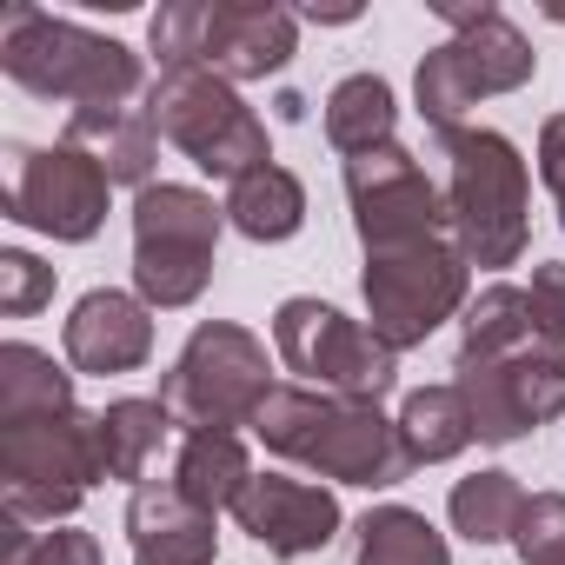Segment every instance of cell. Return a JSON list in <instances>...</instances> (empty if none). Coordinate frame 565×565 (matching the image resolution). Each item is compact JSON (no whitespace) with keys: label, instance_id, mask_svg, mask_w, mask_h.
Instances as JSON below:
<instances>
[{"label":"cell","instance_id":"obj_21","mask_svg":"<svg viewBox=\"0 0 565 565\" xmlns=\"http://www.w3.org/2000/svg\"><path fill=\"white\" fill-rule=\"evenodd\" d=\"M393 127H399V100L380 74H347L333 94H327V140L333 153L360 160L373 147H393Z\"/></svg>","mask_w":565,"mask_h":565},{"label":"cell","instance_id":"obj_12","mask_svg":"<svg viewBox=\"0 0 565 565\" xmlns=\"http://www.w3.org/2000/svg\"><path fill=\"white\" fill-rule=\"evenodd\" d=\"M452 373H459L452 386L472 413V433L486 446H512L532 426L565 413V347L532 340L512 360H459Z\"/></svg>","mask_w":565,"mask_h":565},{"label":"cell","instance_id":"obj_33","mask_svg":"<svg viewBox=\"0 0 565 565\" xmlns=\"http://www.w3.org/2000/svg\"><path fill=\"white\" fill-rule=\"evenodd\" d=\"M539 180L552 186V200H558V226H565V114H552V120L539 127Z\"/></svg>","mask_w":565,"mask_h":565},{"label":"cell","instance_id":"obj_8","mask_svg":"<svg viewBox=\"0 0 565 565\" xmlns=\"http://www.w3.org/2000/svg\"><path fill=\"white\" fill-rule=\"evenodd\" d=\"M273 353H279L287 373H300V386L353 399V406H380L399 386V353L373 327H360L340 307L307 300V294L300 300H279V313H273Z\"/></svg>","mask_w":565,"mask_h":565},{"label":"cell","instance_id":"obj_31","mask_svg":"<svg viewBox=\"0 0 565 565\" xmlns=\"http://www.w3.org/2000/svg\"><path fill=\"white\" fill-rule=\"evenodd\" d=\"M47 300H54V266H41L21 246L0 253V313H8V320H34Z\"/></svg>","mask_w":565,"mask_h":565},{"label":"cell","instance_id":"obj_32","mask_svg":"<svg viewBox=\"0 0 565 565\" xmlns=\"http://www.w3.org/2000/svg\"><path fill=\"white\" fill-rule=\"evenodd\" d=\"M525 307H532V333H539L545 347H565V259H545V266L532 273Z\"/></svg>","mask_w":565,"mask_h":565},{"label":"cell","instance_id":"obj_9","mask_svg":"<svg viewBox=\"0 0 565 565\" xmlns=\"http://www.w3.org/2000/svg\"><path fill=\"white\" fill-rule=\"evenodd\" d=\"M226 206H213L200 186L153 180L134 193V287L147 307H193L213 279V246H220Z\"/></svg>","mask_w":565,"mask_h":565},{"label":"cell","instance_id":"obj_5","mask_svg":"<svg viewBox=\"0 0 565 565\" xmlns=\"http://www.w3.org/2000/svg\"><path fill=\"white\" fill-rule=\"evenodd\" d=\"M94 479H107L100 413L74 406V413L0 426V499H8V519H21V525L74 519Z\"/></svg>","mask_w":565,"mask_h":565},{"label":"cell","instance_id":"obj_1","mask_svg":"<svg viewBox=\"0 0 565 565\" xmlns=\"http://www.w3.org/2000/svg\"><path fill=\"white\" fill-rule=\"evenodd\" d=\"M253 433L266 439V452L300 459L333 486H399L413 472L399 426L380 406H353V399H333L313 386H273Z\"/></svg>","mask_w":565,"mask_h":565},{"label":"cell","instance_id":"obj_17","mask_svg":"<svg viewBox=\"0 0 565 565\" xmlns=\"http://www.w3.org/2000/svg\"><path fill=\"white\" fill-rule=\"evenodd\" d=\"M127 539H134V565H213V552H220L213 519L193 512L173 479L134 486V499H127Z\"/></svg>","mask_w":565,"mask_h":565},{"label":"cell","instance_id":"obj_22","mask_svg":"<svg viewBox=\"0 0 565 565\" xmlns=\"http://www.w3.org/2000/svg\"><path fill=\"white\" fill-rule=\"evenodd\" d=\"M226 220L259 239V246H279V239H294L307 226V186L287 173V167H259L246 180H233L226 193Z\"/></svg>","mask_w":565,"mask_h":565},{"label":"cell","instance_id":"obj_35","mask_svg":"<svg viewBox=\"0 0 565 565\" xmlns=\"http://www.w3.org/2000/svg\"><path fill=\"white\" fill-rule=\"evenodd\" d=\"M545 21H558V28H565V8H545Z\"/></svg>","mask_w":565,"mask_h":565},{"label":"cell","instance_id":"obj_19","mask_svg":"<svg viewBox=\"0 0 565 565\" xmlns=\"http://www.w3.org/2000/svg\"><path fill=\"white\" fill-rule=\"evenodd\" d=\"M253 479V459L239 446V433H186L180 439V459H173V486L193 512H233V499L246 492Z\"/></svg>","mask_w":565,"mask_h":565},{"label":"cell","instance_id":"obj_13","mask_svg":"<svg viewBox=\"0 0 565 565\" xmlns=\"http://www.w3.org/2000/svg\"><path fill=\"white\" fill-rule=\"evenodd\" d=\"M347 200H353V226H360L366 253L419 246V239H439V226H446V193L426 180V167L399 140L347 160Z\"/></svg>","mask_w":565,"mask_h":565},{"label":"cell","instance_id":"obj_14","mask_svg":"<svg viewBox=\"0 0 565 565\" xmlns=\"http://www.w3.org/2000/svg\"><path fill=\"white\" fill-rule=\"evenodd\" d=\"M233 519L246 539H259L266 552L279 558H307V552H327L333 532L347 525L340 499L313 479H287V472H253L246 492L233 499Z\"/></svg>","mask_w":565,"mask_h":565},{"label":"cell","instance_id":"obj_16","mask_svg":"<svg viewBox=\"0 0 565 565\" xmlns=\"http://www.w3.org/2000/svg\"><path fill=\"white\" fill-rule=\"evenodd\" d=\"M300 21L287 8H266V0H220L206 21V67L220 81H266L294 61Z\"/></svg>","mask_w":565,"mask_h":565},{"label":"cell","instance_id":"obj_15","mask_svg":"<svg viewBox=\"0 0 565 565\" xmlns=\"http://www.w3.org/2000/svg\"><path fill=\"white\" fill-rule=\"evenodd\" d=\"M74 373H134L147 366L153 353V320H147V300L140 294H114V287H94L74 313H67V333H61Z\"/></svg>","mask_w":565,"mask_h":565},{"label":"cell","instance_id":"obj_24","mask_svg":"<svg viewBox=\"0 0 565 565\" xmlns=\"http://www.w3.org/2000/svg\"><path fill=\"white\" fill-rule=\"evenodd\" d=\"M173 433V413L160 399H114L100 413V459H107V479H134L147 486V466L160 459Z\"/></svg>","mask_w":565,"mask_h":565},{"label":"cell","instance_id":"obj_25","mask_svg":"<svg viewBox=\"0 0 565 565\" xmlns=\"http://www.w3.org/2000/svg\"><path fill=\"white\" fill-rule=\"evenodd\" d=\"M360 565H452L446 532L413 505H373L360 519Z\"/></svg>","mask_w":565,"mask_h":565},{"label":"cell","instance_id":"obj_23","mask_svg":"<svg viewBox=\"0 0 565 565\" xmlns=\"http://www.w3.org/2000/svg\"><path fill=\"white\" fill-rule=\"evenodd\" d=\"M399 446H406V459L413 466H439V459H459L479 433H472V413H466V399H459V386H419V393H406V406H399Z\"/></svg>","mask_w":565,"mask_h":565},{"label":"cell","instance_id":"obj_6","mask_svg":"<svg viewBox=\"0 0 565 565\" xmlns=\"http://www.w3.org/2000/svg\"><path fill=\"white\" fill-rule=\"evenodd\" d=\"M147 114L160 127V140H173L200 173L213 180H246L259 167H273L266 147V120L233 94V81H220L206 61L193 67H167L147 94Z\"/></svg>","mask_w":565,"mask_h":565},{"label":"cell","instance_id":"obj_20","mask_svg":"<svg viewBox=\"0 0 565 565\" xmlns=\"http://www.w3.org/2000/svg\"><path fill=\"white\" fill-rule=\"evenodd\" d=\"M47 413H74V373L54 366V353L8 340L0 347V426L21 419H47Z\"/></svg>","mask_w":565,"mask_h":565},{"label":"cell","instance_id":"obj_28","mask_svg":"<svg viewBox=\"0 0 565 565\" xmlns=\"http://www.w3.org/2000/svg\"><path fill=\"white\" fill-rule=\"evenodd\" d=\"M0 565H107L100 539L81 525H54V532H28L21 519L0 525Z\"/></svg>","mask_w":565,"mask_h":565},{"label":"cell","instance_id":"obj_18","mask_svg":"<svg viewBox=\"0 0 565 565\" xmlns=\"http://www.w3.org/2000/svg\"><path fill=\"white\" fill-rule=\"evenodd\" d=\"M67 147L94 153L114 186H134V193L153 186L160 127H153L147 107H81V114H67Z\"/></svg>","mask_w":565,"mask_h":565},{"label":"cell","instance_id":"obj_4","mask_svg":"<svg viewBox=\"0 0 565 565\" xmlns=\"http://www.w3.org/2000/svg\"><path fill=\"white\" fill-rule=\"evenodd\" d=\"M446 160H452L446 226H452V246L466 253V266H519L525 233H532V220H525L532 180H525L519 147L492 127H459V134H446Z\"/></svg>","mask_w":565,"mask_h":565},{"label":"cell","instance_id":"obj_29","mask_svg":"<svg viewBox=\"0 0 565 565\" xmlns=\"http://www.w3.org/2000/svg\"><path fill=\"white\" fill-rule=\"evenodd\" d=\"M206 21H213L206 0H173V8H160V14L147 21V47L160 54V74L206 61Z\"/></svg>","mask_w":565,"mask_h":565},{"label":"cell","instance_id":"obj_27","mask_svg":"<svg viewBox=\"0 0 565 565\" xmlns=\"http://www.w3.org/2000/svg\"><path fill=\"white\" fill-rule=\"evenodd\" d=\"M532 307H525V287H486L472 307H466V340H459V360H512L519 347H532Z\"/></svg>","mask_w":565,"mask_h":565},{"label":"cell","instance_id":"obj_7","mask_svg":"<svg viewBox=\"0 0 565 565\" xmlns=\"http://www.w3.org/2000/svg\"><path fill=\"white\" fill-rule=\"evenodd\" d=\"M273 399V366L266 347L233 327V320H206L193 327V340L180 347V360L160 380V406L173 413V426L186 433H233L253 426L259 406Z\"/></svg>","mask_w":565,"mask_h":565},{"label":"cell","instance_id":"obj_30","mask_svg":"<svg viewBox=\"0 0 565 565\" xmlns=\"http://www.w3.org/2000/svg\"><path fill=\"white\" fill-rule=\"evenodd\" d=\"M512 552L525 565H565V492H532L519 525H512Z\"/></svg>","mask_w":565,"mask_h":565},{"label":"cell","instance_id":"obj_11","mask_svg":"<svg viewBox=\"0 0 565 565\" xmlns=\"http://www.w3.org/2000/svg\"><path fill=\"white\" fill-rule=\"evenodd\" d=\"M107 193L114 180L100 173L94 153L81 147H8V193H0V213L34 226V233H54L67 246L94 239L107 226Z\"/></svg>","mask_w":565,"mask_h":565},{"label":"cell","instance_id":"obj_10","mask_svg":"<svg viewBox=\"0 0 565 565\" xmlns=\"http://www.w3.org/2000/svg\"><path fill=\"white\" fill-rule=\"evenodd\" d=\"M466 253L446 246V239H419V246H386V253H366V313H373V333L406 353V347H426L459 307H466Z\"/></svg>","mask_w":565,"mask_h":565},{"label":"cell","instance_id":"obj_3","mask_svg":"<svg viewBox=\"0 0 565 565\" xmlns=\"http://www.w3.org/2000/svg\"><path fill=\"white\" fill-rule=\"evenodd\" d=\"M433 14L452 28V41H439V47L419 61L413 94H419V120L446 140V134H459V114H466V107H479V100H492V94H519V87L532 81L539 54H532V41L492 8V0H479V8L439 0Z\"/></svg>","mask_w":565,"mask_h":565},{"label":"cell","instance_id":"obj_2","mask_svg":"<svg viewBox=\"0 0 565 565\" xmlns=\"http://www.w3.org/2000/svg\"><path fill=\"white\" fill-rule=\"evenodd\" d=\"M0 74L41 100H67L74 114L81 107H127L147 81L134 47L87 34L74 21H54V14L28 8V0H14L0 14Z\"/></svg>","mask_w":565,"mask_h":565},{"label":"cell","instance_id":"obj_34","mask_svg":"<svg viewBox=\"0 0 565 565\" xmlns=\"http://www.w3.org/2000/svg\"><path fill=\"white\" fill-rule=\"evenodd\" d=\"M307 21H327V28H347V21H360V8L347 0V8H307Z\"/></svg>","mask_w":565,"mask_h":565},{"label":"cell","instance_id":"obj_26","mask_svg":"<svg viewBox=\"0 0 565 565\" xmlns=\"http://www.w3.org/2000/svg\"><path fill=\"white\" fill-rule=\"evenodd\" d=\"M519 512H525V492H519V479H512V472H499V466H492V472L459 479V486H452V499H446L452 532H459V539H472V545H499V539H512Z\"/></svg>","mask_w":565,"mask_h":565}]
</instances>
